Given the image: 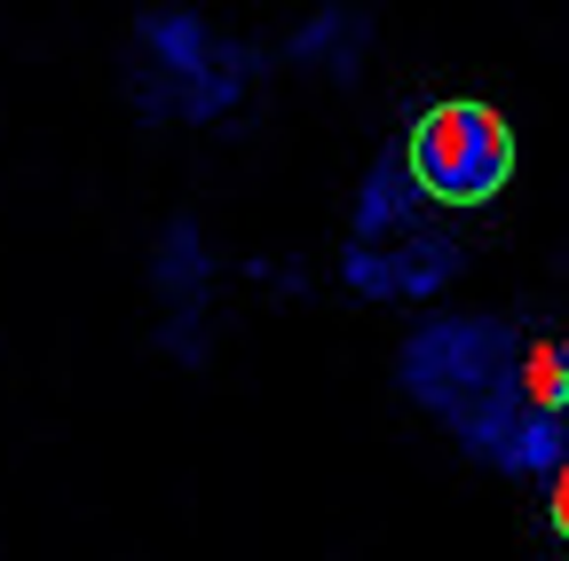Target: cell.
<instances>
[{"label":"cell","instance_id":"cell-1","mask_svg":"<svg viewBox=\"0 0 569 561\" xmlns=\"http://www.w3.org/2000/svg\"><path fill=\"white\" fill-rule=\"evenodd\" d=\"M522 324L498 317V309H467V317H427L403 357H396V388L436 419V428L498 467V451L515 443V428L530 419V395H522Z\"/></svg>","mask_w":569,"mask_h":561},{"label":"cell","instance_id":"cell-10","mask_svg":"<svg viewBox=\"0 0 569 561\" xmlns=\"http://www.w3.org/2000/svg\"><path fill=\"white\" fill-rule=\"evenodd\" d=\"M546 522H553V538H561V553H569V467L546 482Z\"/></svg>","mask_w":569,"mask_h":561},{"label":"cell","instance_id":"cell-6","mask_svg":"<svg viewBox=\"0 0 569 561\" xmlns=\"http://www.w3.org/2000/svg\"><path fill=\"white\" fill-rule=\"evenodd\" d=\"M372 32H380L372 9H317L277 56H284V63H309V72H325V80H340V88H356V72H365V56H372Z\"/></svg>","mask_w":569,"mask_h":561},{"label":"cell","instance_id":"cell-8","mask_svg":"<svg viewBox=\"0 0 569 561\" xmlns=\"http://www.w3.org/2000/svg\"><path fill=\"white\" fill-rule=\"evenodd\" d=\"M522 395L546 419H569V332H530L522 340Z\"/></svg>","mask_w":569,"mask_h":561},{"label":"cell","instance_id":"cell-3","mask_svg":"<svg viewBox=\"0 0 569 561\" xmlns=\"http://www.w3.org/2000/svg\"><path fill=\"white\" fill-rule=\"evenodd\" d=\"M411 151V182L427 206H451V214H467V206H490L498 190L515 182V127L498 119L490 103L475 96H443L427 103L403 134Z\"/></svg>","mask_w":569,"mask_h":561},{"label":"cell","instance_id":"cell-7","mask_svg":"<svg viewBox=\"0 0 569 561\" xmlns=\"http://www.w3.org/2000/svg\"><path fill=\"white\" fill-rule=\"evenodd\" d=\"M151 293L167 301V317L213 301V246H206L198 214H167V230L151 238Z\"/></svg>","mask_w":569,"mask_h":561},{"label":"cell","instance_id":"cell-9","mask_svg":"<svg viewBox=\"0 0 569 561\" xmlns=\"http://www.w3.org/2000/svg\"><path fill=\"white\" fill-rule=\"evenodd\" d=\"M151 348L167 364H182V372H206L213 364V309H174L159 332H151Z\"/></svg>","mask_w":569,"mask_h":561},{"label":"cell","instance_id":"cell-2","mask_svg":"<svg viewBox=\"0 0 569 561\" xmlns=\"http://www.w3.org/2000/svg\"><path fill=\"white\" fill-rule=\"evenodd\" d=\"M261 48L246 40H222L206 17L190 9H142L134 32H127V103L134 119H151V127H213V119H230L261 72Z\"/></svg>","mask_w":569,"mask_h":561},{"label":"cell","instance_id":"cell-4","mask_svg":"<svg viewBox=\"0 0 569 561\" xmlns=\"http://www.w3.org/2000/svg\"><path fill=\"white\" fill-rule=\"evenodd\" d=\"M459 269H467V246L436 222L388 246H340V285L356 301H436Z\"/></svg>","mask_w":569,"mask_h":561},{"label":"cell","instance_id":"cell-5","mask_svg":"<svg viewBox=\"0 0 569 561\" xmlns=\"http://www.w3.org/2000/svg\"><path fill=\"white\" fill-rule=\"evenodd\" d=\"M411 230H427V214H419V182H411V151L388 143V151L365 167V182H356L348 246H388V238H411Z\"/></svg>","mask_w":569,"mask_h":561}]
</instances>
